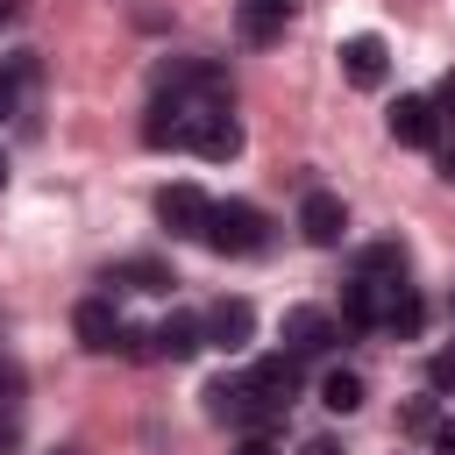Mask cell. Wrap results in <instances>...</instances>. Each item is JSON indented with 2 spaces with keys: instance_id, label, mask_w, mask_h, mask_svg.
Returning a JSON list of instances; mask_svg holds the SVG:
<instances>
[{
  "instance_id": "6da1fadb",
  "label": "cell",
  "mask_w": 455,
  "mask_h": 455,
  "mask_svg": "<svg viewBox=\"0 0 455 455\" xmlns=\"http://www.w3.org/2000/svg\"><path fill=\"white\" fill-rule=\"evenodd\" d=\"M263 242H270L263 206H249V199H213V213H206V249H220V256H256Z\"/></svg>"
},
{
  "instance_id": "7a4b0ae2",
  "label": "cell",
  "mask_w": 455,
  "mask_h": 455,
  "mask_svg": "<svg viewBox=\"0 0 455 455\" xmlns=\"http://www.w3.org/2000/svg\"><path fill=\"white\" fill-rule=\"evenodd\" d=\"M206 412H213L220 427H235V434H270V427H277V412L263 405V391L249 384V370H242V377H213V384H206Z\"/></svg>"
},
{
  "instance_id": "3957f363",
  "label": "cell",
  "mask_w": 455,
  "mask_h": 455,
  "mask_svg": "<svg viewBox=\"0 0 455 455\" xmlns=\"http://www.w3.org/2000/svg\"><path fill=\"white\" fill-rule=\"evenodd\" d=\"M206 213H213V199H206L199 185H164V192H156V220H164L178 242H206Z\"/></svg>"
},
{
  "instance_id": "277c9868",
  "label": "cell",
  "mask_w": 455,
  "mask_h": 455,
  "mask_svg": "<svg viewBox=\"0 0 455 455\" xmlns=\"http://www.w3.org/2000/svg\"><path fill=\"white\" fill-rule=\"evenodd\" d=\"M199 327H206V348L242 355V348L256 341V306H249V299H213V306L199 313Z\"/></svg>"
},
{
  "instance_id": "5b68a950",
  "label": "cell",
  "mask_w": 455,
  "mask_h": 455,
  "mask_svg": "<svg viewBox=\"0 0 455 455\" xmlns=\"http://www.w3.org/2000/svg\"><path fill=\"white\" fill-rule=\"evenodd\" d=\"M334 341H341V320L334 313H320V306H291L284 313V355L306 363V355H327Z\"/></svg>"
},
{
  "instance_id": "8992f818",
  "label": "cell",
  "mask_w": 455,
  "mask_h": 455,
  "mask_svg": "<svg viewBox=\"0 0 455 455\" xmlns=\"http://www.w3.org/2000/svg\"><path fill=\"white\" fill-rule=\"evenodd\" d=\"M391 142H405V149H441V114H434L427 92H398V107H391Z\"/></svg>"
},
{
  "instance_id": "52a82bcc",
  "label": "cell",
  "mask_w": 455,
  "mask_h": 455,
  "mask_svg": "<svg viewBox=\"0 0 455 455\" xmlns=\"http://www.w3.org/2000/svg\"><path fill=\"white\" fill-rule=\"evenodd\" d=\"M185 142H192L206 164L242 156V128H235V114H228V107H213V114H185Z\"/></svg>"
},
{
  "instance_id": "ba28073f",
  "label": "cell",
  "mask_w": 455,
  "mask_h": 455,
  "mask_svg": "<svg viewBox=\"0 0 455 455\" xmlns=\"http://www.w3.org/2000/svg\"><path fill=\"white\" fill-rule=\"evenodd\" d=\"M299 235H306L313 249H341V235H348L341 192H306V199H299Z\"/></svg>"
},
{
  "instance_id": "9c48e42d",
  "label": "cell",
  "mask_w": 455,
  "mask_h": 455,
  "mask_svg": "<svg viewBox=\"0 0 455 455\" xmlns=\"http://www.w3.org/2000/svg\"><path fill=\"white\" fill-rule=\"evenodd\" d=\"M384 71H391L384 36H348V43H341V78H348L355 92H377V85H384Z\"/></svg>"
},
{
  "instance_id": "30bf717a",
  "label": "cell",
  "mask_w": 455,
  "mask_h": 455,
  "mask_svg": "<svg viewBox=\"0 0 455 455\" xmlns=\"http://www.w3.org/2000/svg\"><path fill=\"white\" fill-rule=\"evenodd\" d=\"M249 384L263 391V405H270V412H284V405L299 398V384H306V377H299V355H284V348H277V355H256V363H249Z\"/></svg>"
},
{
  "instance_id": "8fae6325",
  "label": "cell",
  "mask_w": 455,
  "mask_h": 455,
  "mask_svg": "<svg viewBox=\"0 0 455 455\" xmlns=\"http://www.w3.org/2000/svg\"><path fill=\"white\" fill-rule=\"evenodd\" d=\"M71 327H78V341H85L92 355H114V341H121V313H114V299H78Z\"/></svg>"
},
{
  "instance_id": "7c38bea8",
  "label": "cell",
  "mask_w": 455,
  "mask_h": 455,
  "mask_svg": "<svg viewBox=\"0 0 455 455\" xmlns=\"http://www.w3.org/2000/svg\"><path fill=\"white\" fill-rule=\"evenodd\" d=\"M355 284H370V291H398V284H405V249H398V242H370V249L355 256Z\"/></svg>"
},
{
  "instance_id": "4fadbf2b",
  "label": "cell",
  "mask_w": 455,
  "mask_h": 455,
  "mask_svg": "<svg viewBox=\"0 0 455 455\" xmlns=\"http://www.w3.org/2000/svg\"><path fill=\"white\" fill-rule=\"evenodd\" d=\"M149 341H156V355L192 363V355L206 348V327H199V313H171V320H156V327H149Z\"/></svg>"
},
{
  "instance_id": "5bb4252c",
  "label": "cell",
  "mask_w": 455,
  "mask_h": 455,
  "mask_svg": "<svg viewBox=\"0 0 455 455\" xmlns=\"http://www.w3.org/2000/svg\"><path fill=\"white\" fill-rule=\"evenodd\" d=\"M384 334H398V341H419V327H427V299L412 291V284H398V291H384V320H377Z\"/></svg>"
},
{
  "instance_id": "9a60e30c",
  "label": "cell",
  "mask_w": 455,
  "mask_h": 455,
  "mask_svg": "<svg viewBox=\"0 0 455 455\" xmlns=\"http://www.w3.org/2000/svg\"><path fill=\"white\" fill-rule=\"evenodd\" d=\"M107 284H128V291H164V284H171V270H164V263H149V256H128V263H114V270H107Z\"/></svg>"
},
{
  "instance_id": "2e32d148",
  "label": "cell",
  "mask_w": 455,
  "mask_h": 455,
  "mask_svg": "<svg viewBox=\"0 0 455 455\" xmlns=\"http://www.w3.org/2000/svg\"><path fill=\"white\" fill-rule=\"evenodd\" d=\"M341 320H348V327H377V320H384V291H370V284L348 277V291H341Z\"/></svg>"
},
{
  "instance_id": "e0dca14e",
  "label": "cell",
  "mask_w": 455,
  "mask_h": 455,
  "mask_svg": "<svg viewBox=\"0 0 455 455\" xmlns=\"http://www.w3.org/2000/svg\"><path fill=\"white\" fill-rule=\"evenodd\" d=\"M320 405H327V412H355V405H363V377H355V370H327V377H320Z\"/></svg>"
},
{
  "instance_id": "ac0fdd59",
  "label": "cell",
  "mask_w": 455,
  "mask_h": 455,
  "mask_svg": "<svg viewBox=\"0 0 455 455\" xmlns=\"http://www.w3.org/2000/svg\"><path fill=\"white\" fill-rule=\"evenodd\" d=\"M277 36H284V21H277V14H263V7H249V0H242V43H277Z\"/></svg>"
},
{
  "instance_id": "d6986e66",
  "label": "cell",
  "mask_w": 455,
  "mask_h": 455,
  "mask_svg": "<svg viewBox=\"0 0 455 455\" xmlns=\"http://www.w3.org/2000/svg\"><path fill=\"white\" fill-rule=\"evenodd\" d=\"M427 384H434V398H455V348L427 355Z\"/></svg>"
},
{
  "instance_id": "ffe728a7",
  "label": "cell",
  "mask_w": 455,
  "mask_h": 455,
  "mask_svg": "<svg viewBox=\"0 0 455 455\" xmlns=\"http://www.w3.org/2000/svg\"><path fill=\"white\" fill-rule=\"evenodd\" d=\"M434 427H441V412H434V398H412V405H405V434H419V441H434Z\"/></svg>"
},
{
  "instance_id": "44dd1931",
  "label": "cell",
  "mask_w": 455,
  "mask_h": 455,
  "mask_svg": "<svg viewBox=\"0 0 455 455\" xmlns=\"http://www.w3.org/2000/svg\"><path fill=\"white\" fill-rule=\"evenodd\" d=\"M7 412H21V370L0 363V419H7Z\"/></svg>"
},
{
  "instance_id": "7402d4cb",
  "label": "cell",
  "mask_w": 455,
  "mask_h": 455,
  "mask_svg": "<svg viewBox=\"0 0 455 455\" xmlns=\"http://www.w3.org/2000/svg\"><path fill=\"white\" fill-rule=\"evenodd\" d=\"M427 100H434V114H441V121L455 128V71H441V85H434Z\"/></svg>"
},
{
  "instance_id": "603a6c76",
  "label": "cell",
  "mask_w": 455,
  "mask_h": 455,
  "mask_svg": "<svg viewBox=\"0 0 455 455\" xmlns=\"http://www.w3.org/2000/svg\"><path fill=\"white\" fill-rule=\"evenodd\" d=\"M14 448H21V412H7V419H0V455H14Z\"/></svg>"
},
{
  "instance_id": "cb8c5ba5",
  "label": "cell",
  "mask_w": 455,
  "mask_h": 455,
  "mask_svg": "<svg viewBox=\"0 0 455 455\" xmlns=\"http://www.w3.org/2000/svg\"><path fill=\"white\" fill-rule=\"evenodd\" d=\"M235 455H277V441H270V434H242V448H235Z\"/></svg>"
},
{
  "instance_id": "d4e9b609",
  "label": "cell",
  "mask_w": 455,
  "mask_h": 455,
  "mask_svg": "<svg viewBox=\"0 0 455 455\" xmlns=\"http://www.w3.org/2000/svg\"><path fill=\"white\" fill-rule=\"evenodd\" d=\"M299 455H341V441H327V434H313V441H299Z\"/></svg>"
},
{
  "instance_id": "484cf974",
  "label": "cell",
  "mask_w": 455,
  "mask_h": 455,
  "mask_svg": "<svg viewBox=\"0 0 455 455\" xmlns=\"http://www.w3.org/2000/svg\"><path fill=\"white\" fill-rule=\"evenodd\" d=\"M14 92H21V85H14V71H0V121L14 114Z\"/></svg>"
},
{
  "instance_id": "4316f807",
  "label": "cell",
  "mask_w": 455,
  "mask_h": 455,
  "mask_svg": "<svg viewBox=\"0 0 455 455\" xmlns=\"http://www.w3.org/2000/svg\"><path fill=\"white\" fill-rule=\"evenodd\" d=\"M434 455H455V419H441V427H434Z\"/></svg>"
},
{
  "instance_id": "83f0119b",
  "label": "cell",
  "mask_w": 455,
  "mask_h": 455,
  "mask_svg": "<svg viewBox=\"0 0 455 455\" xmlns=\"http://www.w3.org/2000/svg\"><path fill=\"white\" fill-rule=\"evenodd\" d=\"M249 7H263V14H277V21H284V14L299 7V0H249Z\"/></svg>"
},
{
  "instance_id": "f1b7e54d",
  "label": "cell",
  "mask_w": 455,
  "mask_h": 455,
  "mask_svg": "<svg viewBox=\"0 0 455 455\" xmlns=\"http://www.w3.org/2000/svg\"><path fill=\"white\" fill-rule=\"evenodd\" d=\"M441 178H448V185H455V149H441Z\"/></svg>"
},
{
  "instance_id": "f546056e",
  "label": "cell",
  "mask_w": 455,
  "mask_h": 455,
  "mask_svg": "<svg viewBox=\"0 0 455 455\" xmlns=\"http://www.w3.org/2000/svg\"><path fill=\"white\" fill-rule=\"evenodd\" d=\"M14 14H21V0H0V28H7V21H14Z\"/></svg>"
},
{
  "instance_id": "4dcf8cb0",
  "label": "cell",
  "mask_w": 455,
  "mask_h": 455,
  "mask_svg": "<svg viewBox=\"0 0 455 455\" xmlns=\"http://www.w3.org/2000/svg\"><path fill=\"white\" fill-rule=\"evenodd\" d=\"M50 455H78V448H50Z\"/></svg>"
},
{
  "instance_id": "1f68e13d",
  "label": "cell",
  "mask_w": 455,
  "mask_h": 455,
  "mask_svg": "<svg viewBox=\"0 0 455 455\" xmlns=\"http://www.w3.org/2000/svg\"><path fill=\"white\" fill-rule=\"evenodd\" d=\"M0 185H7V156H0Z\"/></svg>"
}]
</instances>
